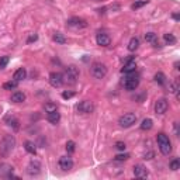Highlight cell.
I'll return each mask as SVG.
<instances>
[{"label": "cell", "instance_id": "15", "mask_svg": "<svg viewBox=\"0 0 180 180\" xmlns=\"http://www.w3.org/2000/svg\"><path fill=\"white\" fill-rule=\"evenodd\" d=\"M40 169H41V165H40V162H31L30 165H28V167H27V173L30 174V176H35V174H38L40 173Z\"/></svg>", "mask_w": 180, "mask_h": 180}, {"label": "cell", "instance_id": "26", "mask_svg": "<svg viewBox=\"0 0 180 180\" xmlns=\"http://www.w3.org/2000/svg\"><path fill=\"white\" fill-rule=\"evenodd\" d=\"M52 38H53V41H55L57 44H65V42H66L65 35H64V34H61V33H55Z\"/></svg>", "mask_w": 180, "mask_h": 180}, {"label": "cell", "instance_id": "24", "mask_svg": "<svg viewBox=\"0 0 180 180\" xmlns=\"http://www.w3.org/2000/svg\"><path fill=\"white\" fill-rule=\"evenodd\" d=\"M155 80H156V83L162 84V86H165V84L167 83L166 76H165V73H162V72H158V73L155 75Z\"/></svg>", "mask_w": 180, "mask_h": 180}, {"label": "cell", "instance_id": "25", "mask_svg": "<svg viewBox=\"0 0 180 180\" xmlns=\"http://www.w3.org/2000/svg\"><path fill=\"white\" fill-rule=\"evenodd\" d=\"M6 121L9 123V125H10V127H13L16 131L20 128V125H18V120H17V118H14V117H7Z\"/></svg>", "mask_w": 180, "mask_h": 180}, {"label": "cell", "instance_id": "11", "mask_svg": "<svg viewBox=\"0 0 180 180\" xmlns=\"http://www.w3.org/2000/svg\"><path fill=\"white\" fill-rule=\"evenodd\" d=\"M148 174H149V172H148V169L143 165H135L134 166V176L138 177V179H147Z\"/></svg>", "mask_w": 180, "mask_h": 180}, {"label": "cell", "instance_id": "37", "mask_svg": "<svg viewBox=\"0 0 180 180\" xmlns=\"http://www.w3.org/2000/svg\"><path fill=\"white\" fill-rule=\"evenodd\" d=\"M37 40H38V35H37V34H33V35L27 40V42L30 44V42H34V41H37Z\"/></svg>", "mask_w": 180, "mask_h": 180}, {"label": "cell", "instance_id": "36", "mask_svg": "<svg viewBox=\"0 0 180 180\" xmlns=\"http://www.w3.org/2000/svg\"><path fill=\"white\" fill-rule=\"evenodd\" d=\"M115 148H117L118 151H124L127 147H125V143H124V142H117V143H115Z\"/></svg>", "mask_w": 180, "mask_h": 180}, {"label": "cell", "instance_id": "13", "mask_svg": "<svg viewBox=\"0 0 180 180\" xmlns=\"http://www.w3.org/2000/svg\"><path fill=\"white\" fill-rule=\"evenodd\" d=\"M59 167L62 170H70L73 167V159L70 156H62L59 159Z\"/></svg>", "mask_w": 180, "mask_h": 180}, {"label": "cell", "instance_id": "27", "mask_svg": "<svg viewBox=\"0 0 180 180\" xmlns=\"http://www.w3.org/2000/svg\"><path fill=\"white\" fill-rule=\"evenodd\" d=\"M163 40L166 44H169V45H173V44H176V37H174L173 34H165L163 35Z\"/></svg>", "mask_w": 180, "mask_h": 180}, {"label": "cell", "instance_id": "31", "mask_svg": "<svg viewBox=\"0 0 180 180\" xmlns=\"http://www.w3.org/2000/svg\"><path fill=\"white\" fill-rule=\"evenodd\" d=\"M75 142L73 141H68V143H66V151H68V154H73L75 152Z\"/></svg>", "mask_w": 180, "mask_h": 180}, {"label": "cell", "instance_id": "33", "mask_svg": "<svg viewBox=\"0 0 180 180\" xmlns=\"http://www.w3.org/2000/svg\"><path fill=\"white\" fill-rule=\"evenodd\" d=\"M9 61H10V58L9 57H2L0 58V69H4V68L7 66V64H9Z\"/></svg>", "mask_w": 180, "mask_h": 180}, {"label": "cell", "instance_id": "28", "mask_svg": "<svg viewBox=\"0 0 180 180\" xmlns=\"http://www.w3.org/2000/svg\"><path fill=\"white\" fill-rule=\"evenodd\" d=\"M17 84H18V82H17V80H10V82H6V83L3 84V89H4V90L16 89Z\"/></svg>", "mask_w": 180, "mask_h": 180}, {"label": "cell", "instance_id": "17", "mask_svg": "<svg viewBox=\"0 0 180 180\" xmlns=\"http://www.w3.org/2000/svg\"><path fill=\"white\" fill-rule=\"evenodd\" d=\"M145 41H147V42H151L155 48L159 47L158 37H156V34H155V33H147V34H145Z\"/></svg>", "mask_w": 180, "mask_h": 180}, {"label": "cell", "instance_id": "19", "mask_svg": "<svg viewBox=\"0 0 180 180\" xmlns=\"http://www.w3.org/2000/svg\"><path fill=\"white\" fill-rule=\"evenodd\" d=\"M48 121L49 123H52V124H58L59 123V120H61V114L58 113V110H55V111H51V113H48Z\"/></svg>", "mask_w": 180, "mask_h": 180}, {"label": "cell", "instance_id": "8", "mask_svg": "<svg viewBox=\"0 0 180 180\" xmlns=\"http://www.w3.org/2000/svg\"><path fill=\"white\" fill-rule=\"evenodd\" d=\"M49 83L52 87H61L64 84V76L59 72H52L49 75Z\"/></svg>", "mask_w": 180, "mask_h": 180}, {"label": "cell", "instance_id": "18", "mask_svg": "<svg viewBox=\"0 0 180 180\" xmlns=\"http://www.w3.org/2000/svg\"><path fill=\"white\" fill-rule=\"evenodd\" d=\"M11 101L13 103H23V101H25V94L23 92H14L11 94Z\"/></svg>", "mask_w": 180, "mask_h": 180}, {"label": "cell", "instance_id": "38", "mask_svg": "<svg viewBox=\"0 0 180 180\" xmlns=\"http://www.w3.org/2000/svg\"><path fill=\"white\" fill-rule=\"evenodd\" d=\"M173 18H174L176 21H179V18H180V17H179V14H173Z\"/></svg>", "mask_w": 180, "mask_h": 180}, {"label": "cell", "instance_id": "10", "mask_svg": "<svg viewBox=\"0 0 180 180\" xmlns=\"http://www.w3.org/2000/svg\"><path fill=\"white\" fill-rule=\"evenodd\" d=\"M167 107H169V103H167L166 99H159L155 103V113L156 114H165L167 111Z\"/></svg>", "mask_w": 180, "mask_h": 180}, {"label": "cell", "instance_id": "22", "mask_svg": "<svg viewBox=\"0 0 180 180\" xmlns=\"http://www.w3.org/2000/svg\"><path fill=\"white\" fill-rule=\"evenodd\" d=\"M138 47H139V40H138L137 37H134L130 40V42H128V51H131V52H134V51H137Z\"/></svg>", "mask_w": 180, "mask_h": 180}, {"label": "cell", "instance_id": "7", "mask_svg": "<svg viewBox=\"0 0 180 180\" xmlns=\"http://www.w3.org/2000/svg\"><path fill=\"white\" fill-rule=\"evenodd\" d=\"M77 111L83 114H90L94 111V104L89 100H83L77 104Z\"/></svg>", "mask_w": 180, "mask_h": 180}, {"label": "cell", "instance_id": "32", "mask_svg": "<svg viewBox=\"0 0 180 180\" xmlns=\"http://www.w3.org/2000/svg\"><path fill=\"white\" fill-rule=\"evenodd\" d=\"M170 169L172 170H179L180 169V160L179 159H173L170 162Z\"/></svg>", "mask_w": 180, "mask_h": 180}, {"label": "cell", "instance_id": "35", "mask_svg": "<svg viewBox=\"0 0 180 180\" xmlns=\"http://www.w3.org/2000/svg\"><path fill=\"white\" fill-rule=\"evenodd\" d=\"M73 96H75L73 92H64V93H62V97H64L65 100H66V99H72Z\"/></svg>", "mask_w": 180, "mask_h": 180}, {"label": "cell", "instance_id": "34", "mask_svg": "<svg viewBox=\"0 0 180 180\" xmlns=\"http://www.w3.org/2000/svg\"><path fill=\"white\" fill-rule=\"evenodd\" d=\"M114 159L115 160H127V159H130V155L128 154H120V155H117Z\"/></svg>", "mask_w": 180, "mask_h": 180}, {"label": "cell", "instance_id": "29", "mask_svg": "<svg viewBox=\"0 0 180 180\" xmlns=\"http://www.w3.org/2000/svg\"><path fill=\"white\" fill-rule=\"evenodd\" d=\"M147 4H148V0H141V2H135V3L131 6V9H132V10H138V9L147 6Z\"/></svg>", "mask_w": 180, "mask_h": 180}, {"label": "cell", "instance_id": "1", "mask_svg": "<svg viewBox=\"0 0 180 180\" xmlns=\"http://www.w3.org/2000/svg\"><path fill=\"white\" fill-rule=\"evenodd\" d=\"M14 147H16V138L13 135H4L0 142V155L4 158L9 156L13 152Z\"/></svg>", "mask_w": 180, "mask_h": 180}, {"label": "cell", "instance_id": "23", "mask_svg": "<svg viewBox=\"0 0 180 180\" xmlns=\"http://www.w3.org/2000/svg\"><path fill=\"white\" fill-rule=\"evenodd\" d=\"M152 127H154V121L151 120V118H145L142 121V124H141V130H143V131H149Z\"/></svg>", "mask_w": 180, "mask_h": 180}, {"label": "cell", "instance_id": "3", "mask_svg": "<svg viewBox=\"0 0 180 180\" xmlns=\"http://www.w3.org/2000/svg\"><path fill=\"white\" fill-rule=\"evenodd\" d=\"M158 145H159V149L163 155H169L172 152V143H170V139L165 132H159L156 137Z\"/></svg>", "mask_w": 180, "mask_h": 180}, {"label": "cell", "instance_id": "4", "mask_svg": "<svg viewBox=\"0 0 180 180\" xmlns=\"http://www.w3.org/2000/svg\"><path fill=\"white\" fill-rule=\"evenodd\" d=\"M90 73L94 79H103L104 76L107 75V66L101 62H94L90 68Z\"/></svg>", "mask_w": 180, "mask_h": 180}, {"label": "cell", "instance_id": "9", "mask_svg": "<svg viewBox=\"0 0 180 180\" xmlns=\"http://www.w3.org/2000/svg\"><path fill=\"white\" fill-rule=\"evenodd\" d=\"M66 24L69 27H72V28H86L87 27L86 20L79 18V17H72V18H69V20L66 21Z\"/></svg>", "mask_w": 180, "mask_h": 180}, {"label": "cell", "instance_id": "5", "mask_svg": "<svg viewBox=\"0 0 180 180\" xmlns=\"http://www.w3.org/2000/svg\"><path fill=\"white\" fill-rule=\"evenodd\" d=\"M127 79L124 80V87L127 90H130V92H132V90H135L138 87V84H139V77H138L137 73H134V72H131V73H127Z\"/></svg>", "mask_w": 180, "mask_h": 180}, {"label": "cell", "instance_id": "20", "mask_svg": "<svg viewBox=\"0 0 180 180\" xmlns=\"http://www.w3.org/2000/svg\"><path fill=\"white\" fill-rule=\"evenodd\" d=\"M25 76H27L25 69H24V68H20V69H17L16 72H14L13 79H14V80H17V82H20V80L25 79Z\"/></svg>", "mask_w": 180, "mask_h": 180}, {"label": "cell", "instance_id": "2", "mask_svg": "<svg viewBox=\"0 0 180 180\" xmlns=\"http://www.w3.org/2000/svg\"><path fill=\"white\" fill-rule=\"evenodd\" d=\"M62 76H64V83L72 86V84H75L77 82V79H79V69H77L75 65H70V66L66 68V70H65V73L62 75Z\"/></svg>", "mask_w": 180, "mask_h": 180}, {"label": "cell", "instance_id": "30", "mask_svg": "<svg viewBox=\"0 0 180 180\" xmlns=\"http://www.w3.org/2000/svg\"><path fill=\"white\" fill-rule=\"evenodd\" d=\"M44 108H45V111H47V113H51V111L58 110V108H57V104H53V103H45Z\"/></svg>", "mask_w": 180, "mask_h": 180}, {"label": "cell", "instance_id": "12", "mask_svg": "<svg viewBox=\"0 0 180 180\" xmlns=\"http://www.w3.org/2000/svg\"><path fill=\"white\" fill-rule=\"evenodd\" d=\"M96 41H97V44H99L100 47H108V45L111 44V38L108 37V34H106V33H99L97 34Z\"/></svg>", "mask_w": 180, "mask_h": 180}, {"label": "cell", "instance_id": "6", "mask_svg": "<svg viewBox=\"0 0 180 180\" xmlns=\"http://www.w3.org/2000/svg\"><path fill=\"white\" fill-rule=\"evenodd\" d=\"M135 123H137V115L134 113L124 114V115L120 117V120H118V124H120L123 128H130V127H132Z\"/></svg>", "mask_w": 180, "mask_h": 180}, {"label": "cell", "instance_id": "21", "mask_svg": "<svg viewBox=\"0 0 180 180\" xmlns=\"http://www.w3.org/2000/svg\"><path fill=\"white\" fill-rule=\"evenodd\" d=\"M24 148H25V151L28 154H31V155L37 154V147H35V143L31 142V141H27V142L24 143Z\"/></svg>", "mask_w": 180, "mask_h": 180}, {"label": "cell", "instance_id": "16", "mask_svg": "<svg viewBox=\"0 0 180 180\" xmlns=\"http://www.w3.org/2000/svg\"><path fill=\"white\" fill-rule=\"evenodd\" d=\"M135 69H137V64H135V61L130 59L127 64L123 66L121 72H123V73H131V72H135Z\"/></svg>", "mask_w": 180, "mask_h": 180}, {"label": "cell", "instance_id": "14", "mask_svg": "<svg viewBox=\"0 0 180 180\" xmlns=\"http://www.w3.org/2000/svg\"><path fill=\"white\" fill-rule=\"evenodd\" d=\"M0 176L13 177V166H10L7 163H0Z\"/></svg>", "mask_w": 180, "mask_h": 180}]
</instances>
